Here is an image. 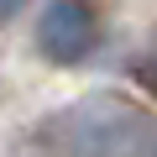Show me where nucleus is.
I'll list each match as a JSON object with an SVG mask.
<instances>
[{"label":"nucleus","instance_id":"3","mask_svg":"<svg viewBox=\"0 0 157 157\" xmlns=\"http://www.w3.org/2000/svg\"><path fill=\"white\" fill-rule=\"evenodd\" d=\"M136 78H141V84H147V94H157V47L141 58V68H136Z\"/></svg>","mask_w":157,"mask_h":157},{"label":"nucleus","instance_id":"1","mask_svg":"<svg viewBox=\"0 0 157 157\" xmlns=\"http://www.w3.org/2000/svg\"><path fill=\"white\" fill-rule=\"evenodd\" d=\"M37 152H63V157H152L157 152V115L136 105L131 94H84L52 115H42L26 136Z\"/></svg>","mask_w":157,"mask_h":157},{"label":"nucleus","instance_id":"4","mask_svg":"<svg viewBox=\"0 0 157 157\" xmlns=\"http://www.w3.org/2000/svg\"><path fill=\"white\" fill-rule=\"evenodd\" d=\"M26 6H32V0H0V26H6V21H16Z\"/></svg>","mask_w":157,"mask_h":157},{"label":"nucleus","instance_id":"2","mask_svg":"<svg viewBox=\"0 0 157 157\" xmlns=\"http://www.w3.org/2000/svg\"><path fill=\"white\" fill-rule=\"evenodd\" d=\"M100 47V11L94 0H42L37 11V52L58 68L84 63Z\"/></svg>","mask_w":157,"mask_h":157}]
</instances>
